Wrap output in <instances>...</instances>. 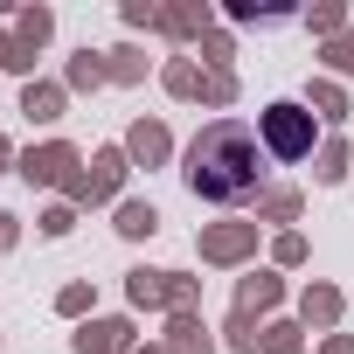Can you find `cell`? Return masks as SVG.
I'll list each match as a JSON object with an SVG mask.
<instances>
[{"instance_id":"6da1fadb","label":"cell","mask_w":354,"mask_h":354,"mask_svg":"<svg viewBox=\"0 0 354 354\" xmlns=\"http://www.w3.org/2000/svg\"><path fill=\"white\" fill-rule=\"evenodd\" d=\"M257 181H264V146H257V132H250L243 118H216V125L195 139V153H188V188L209 195V202H243Z\"/></svg>"},{"instance_id":"7a4b0ae2","label":"cell","mask_w":354,"mask_h":354,"mask_svg":"<svg viewBox=\"0 0 354 354\" xmlns=\"http://www.w3.org/2000/svg\"><path fill=\"white\" fill-rule=\"evenodd\" d=\"M264 132H271V153H285V160H299V153H313V118H306L299 104H271V118H264Z\"/></svg>"}]
</instances>
